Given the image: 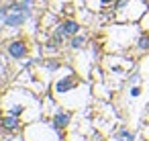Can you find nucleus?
I'll return each instance as SVG.
<instances>
[{"label": "nucleus", "instance_id": "1", "mask_svg": "<svg viewBox=\"0 0 149 141\" xmlns=\"http://www.w3.org/2000/svg\"><path fill=\"white\" fill-rule=\"evenodd\" d=\"M27 141H59V129L53 123H31L25 127Z\"/></svg>", "mask_w": 149, "mask_h": 141}, {"label": "nucleus", "instance_id": "2", "mask_svg": "<svg viewBox=\"0 0 149 141\" xmlns=\"http://www.w3.org/2000/svg\"><path fill=\"white\" fill-rule=\"evenodd\" d=\"M6 53L13 57V59H25L29 55V45L25 39H10L8 45H6Z\"/></svg>", "mask_w": 149, "mask_h": 141}, {"label": "nucleus", "instance_id": "3", "mask_svg": "<svg viewBox=\"0 0 149 141\" xmlns=\"http://www.w3.org/2000/svg\"><path fill=\"white\" fill-rule=\"evenodd\" d=\"M33 17V13H19V10H8V15L4 17V21H2V25L4 27H8V29H19V27H23L29 19Z\"/></svg>", "mask_w": 149, "mask_h": 141}, {"label": "nucleus", "instance_id": "4", "mask_svg": "<svg viewBox=\"0 0 149 141\" xmlns=\"http://www.w3.org/2000/svg\"><path fill=\"white\" fill-rule=\"evenodd\" d=\"M76 88H78V78H76V74H65V76H61V78L55 82V86H53L55 94H68V92H72V90H76Z\"/></svg>", "mask_w": 149, "mask_h": 141}, {"label": "nucleus", "instance_id": "5", "mask_svg": "<svg viewBox=\"0 0 149 141\" xmlns=\"http://www.w3.org/2000/svg\"><path fill=\"white\" fill-rule=\"evenodd\" d=\"M21 117H17V114H13V112H6V114H2L0 117V125H2V129L6 131V133H15V131H19L21 129Z\"/></svg>", "mask_w": 149, "mask_h": 141}, {"label": "nucleus", "instance_id": "6", "mask_svg": "<svg viewBox=\"0 0 149 141\" xmlns=\"http://www.w3.org/2000/svg\"><path fill=\"white\" fill-rule=\"evenodd\" d=\"M51 123H53L59 131H63V129H68V127H70V123H72V112H70V110L59 108V110H55V114H53Z\"/></svg>", "mask_w": 149, "mask_h": 141}, {"label": "nucleus", "instance_id": "7", "mask_svg": "<svg viewBox=\"0 0 149 141\" xmlns=\"http://www.w3.org/2000/svg\"><path fill=\"white\" fill-rule=\"evenodd\" d=\"M61 25H63V29H65L68 37H74V35H78V33H80V23H78V21H74V19H65V21H61Z\"/></svg>", "mask_w": 149, "mask_h": 141}, {"label": "nucleus", "instance_id": "8", "mask_svg": "<svg viewBox=\"0 0 149 141\" xmlns=\"http://www.w3.org/2000/svg\"><path fill=\"white\" fill-rule=\"evenodd\" d=\"M135 47H137V51H139V53H147V51H149V33H147V31H145V33H141V35L137 37Z\"/></svg>", "mask_w": 149, "mask_h": 141}, {"label": "nucleus", "instance_id": "9", "mask_svg": "<svg viewBox=\"0 0 149 141\" xmlns=\"http://www.w3.org/2000/svg\"><path fill=\"white\" fill-rule=\"evenodd\" d=\"M65 37H68V33H65L63 25H61V23H57V29L53 31V35H51V41H53V43H57V45L61 47V45H63V39H65Z\"/></svg>", "mask_w": 149, "mask_h": 141}, {"label": "nucleus", "instance_id": "10", "mask_svg": "<svg viewBox=\"0 0 149 141\" xmlns=\"http://www.w3.org/2000/svg\"><path fill=\"white\" fill-rule=\"evenodd\" d=\"M86 41H88V39H86L84 35H74V37H70V43H68V45H70V49L78 51V49H84V47H86Z\"/></svg>", "mask_w": 149, "mask_h": 141}, {"label": "nucleus", "instance_id": "11", "mask_svg": "<svg viewBox=\"0 0 149 141\" xmlns=\"http://www.w3.org/2000/svg\"><path fill=\"white\" fill-rule=\"evenodd\" d=\"M114 141H135V133L129 131V129H120L114 137Z\"/></svg>", "mask_w": 149, "mask_h": 141}, {"label": "nucleus", "instance_id": "12", "mask_svg": "<svg viewBox=\"0 0 149 141\" xmlns=\"http://www.w3.org/2000/svg\"><path fill=\"white\" fill-rule=\"evenodd\" d=\"M45 68H47V72H55V70L59 68V61H57V59H51V57H47V61H45Z\"/></svg>", "mask_w": 149, "mask_h": 141}, {"label": "nucleus", "instance_id": "13", "mask_svg": "<svg viewBox=\"0 0 149 141\" xmlns=\"http://www.w3.org/2000/svg\"><path fill=\"white\" fill-rule=\"evenodd\" d=\"M129 2H131V0H114V10L120 13L125 8V4H129Z\"/></svg>", "mask_w": 149, "mask_h": 141}, {"label": "nucleus", "instance_id": "14", "mask_svg": "<svg viewBox=\"0 0 149 141\" xmlns=\"http://www.w3.org/2000/svg\"><path fill=\"white\" fill-rule=\"evenodd\" d=\"M139 94H141V88L139 86H133L131 88V96H139Z\"/></svg>", "mask_w": 149, "mask_h": 141}, {"label": "nucleus", "instance_id": "15", "mask_svg": "<svg viewBox=\"0 0 149 141\" xmlns=\"http://www.w3.org/2000/svg\"><path fill=\"white\" fill-rule=\"evenodd\" d=\"M112 2H114V0H100L102 6H108V4H112Z\"/></svg>", "mask_w": 149, "mask_h": 141}, {"label": "nucleus", "instance_id": "16", "mask_svg": "<svg viewBox=\"0 0 149 141\" xmlns=\"http://www.w3.org/2000/svg\"><path fill=\"white\" fill-rule=\"evenodd\" d=\"M131 82H139V74H133L131 76Z\"/></svg>", "mask_w": 149, "mask_h": 141}, {"label": "nucleus", "instance_id": "17", "mask_svg": "<svg viewBox=\"0 0 149 141\" xmlns=\"http://www.w3.org/2000/svg\"><path fill=\"white\" fill-rule=\"evenodd\" d=\"M2 135H4V129H2V125H0V139H2Z\"/></svg>", "mask_w": 149, "mask_h": 141}]
</instances>
